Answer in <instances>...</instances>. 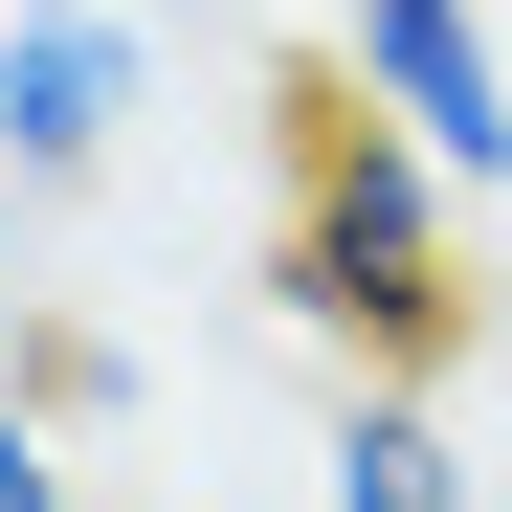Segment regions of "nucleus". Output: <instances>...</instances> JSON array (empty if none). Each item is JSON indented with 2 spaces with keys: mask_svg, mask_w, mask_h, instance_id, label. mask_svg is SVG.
<instances>
[{
  "mask_svg": "<svg viewBox=\"0 0 512 512\" xmlns=\"http://www.w3.org/2000/svg\"><path fill=\"white\" fill-rule=\"evenodd\" d=\"M268 268H290L312 334H357V357L401 379V357L468 334V179H446L401 112L312 90V134H290V245H268Z\"/></svg>",
  "mask_w": 512,
  "mask_h": 512,
  "instance_id": "obj_1",
  "label": "nucleus"
},
{
  "mask_svg": "<svg viewBox=\"0 0 512 512\" xmlns=\"http://www.w3.org/2000/svg\"><path fill=\"white\" fill-rule=\"evenodd\" d=\"M156 112V45H134V0H0V179L67 201V179H112Z\"/></svg>",
  "mask_w": 512,
  "mask_h": 512,
  "instance_id": "obj_2",
  "label": "nucleus"
},
{
  "mask_svg": "<svg viewBox=\"0 0 512 512\" xmlns=\"http://www.w3.org/2000/svg\"><path fill=\"white\" fill-rule=\"evenodd\" d=\"M334 90L401 112L468 201L512 179V45H490V0H334Z\"/></svg>",
  "mask_w": 512,
  "mask_h": 512,
  "instance_id": "obj_3",
  "label": "nucleus"
},
{
  "mask_svg": "<svg viewBox=\"0 0 512 512\" xmlns=\"http://www.w3.org/2000/svg\"><path fill=\"white\" fill-rule=\"evenodd\" d=\"M312 512H468L446 401H423V379H357V401H334V446H312Z\"/></svg>",
  "mask_w": 512,
  "mask_h": 512,
  "instance_id": "obj_4",
  "label": "nucleus"
},
{
  "mask_svg": "<svg viewBox=\"0 0 512 512\" xmlns=\"http://www.w3.org/2000/svg\"><path fill=\"white\" fill-rule=\"evenodd\" d=\"M0 512H90V490H67V423H45L23 379H0Z\"/></svg>",
  "mask_w": 512,
  "mask_h": 512,
  "instance_id": "obj_5",
  "label": "nucleus"
}]
</instances>
